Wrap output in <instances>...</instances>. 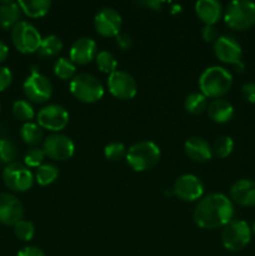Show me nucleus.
I'll return each mask as SVG.
<instances>
[{"mask_svg":"<svg viewBox=\"0 0 255 256\" xmlns=\"http://www.w3.org/2000/svg\"><path fill=\"white\" fill-rule=\"evenodd\" d=\"M234 216V204L226 195L212 192L202 198L194 210V222L202 229L224 228Z\"/></svg>","mask_w":255,"mask_h":256,"instance_id":"obj_1","label":"nucleus"},{"mask_svg":"<svg viewBox=\"0 0 255 256\" xmlns=\"http://www.w3.org/2000/svg\"><path fill=\"white\" fill-rule=\"evenodd\" d=\"M232 85V75L222 66L212 65L206 68L199 78V89L202 94L212 99H219L226 94Z\"/></svg>","mask_w":255,"mask_h":256,"instance_id":"obj_2","label":"nucleus"},{"mask_svg":"<svg viewBox=\"0 0 255 256\" xmlns=\"http://www.w3.org/2000/svg\"><path fill=\"white\" fill-rule=\"evenodd\" d=\"M125 159L134 172H146L156 166L159 162L160 148L150 140L138 142L128 149Z\"/></svg>","mask_w":255,"mask_h":256,"instance_id":"obj_3","label":"nucleus"},{"mask_svg":"<svg viewBox=\"0 0 255 256\" xmlns=\"http://www.w3.org/2000/svg\"><path fill=\"white\" fill-rule=\"evenodd\" d=\"M70 92L79 102L85 104L96 102L104 96V86L95 75L82 72L70 80Z\"/></svg>","mask_w":255,"mask_h":256,"instance_id":"obj_4","label":"nucleus"},{"mask_svg":"<svg viewBox=\"0 0 255 256\" xmlns=\"http://www.w3.org/2000/svg\"><path fill=\"white\" fill-rule=\"evenodd\" d=\"M225 24L234 30H246L255 24V2L232 0L224 10Z\"/></svg>","mask_w":255,"mask_h":256,"instance_id":"obj_5","label":"nucleus"},{"mask_svg":"<svg viewBox=\"0 0 255 256\" xmlns=\"http://www.w3.org/2000/svg\"><path fill=\"white\" fill-rule=\"evenodd\" d=\"M12 40L18 52L22 54H32L38 52L42 38L32 22H19L12 29Z\"/></svg>","mask_w":255,"mask_h":256,"instance_id":"obj_6","label":"nucleus"},{"mask_svg":"<svg viewBox=\"0 0 255 256\" xmlns=\"http://www.w3.org/2000/svg\"><path fill=\"white\" fill-rule=\"evenodd\" d=\"M252 239V229L244 220H232L222 228V242L229 252L244 249Z\"/></svg>","mask_w":255,"mask_h":256,"instance_id":"obj_7","label":"nucleus"},{"mask_svg":"<svg viewBox=\"0 0 255 256\" xmlns=\"http://www.w3.org/2000/svg\"><path fill=\"white\" fill-rule=\"evenodd\" d=\"M4 184L15 192H25L34 184V175L22 162H12L2 170Z\"/></svg>","mask_w":255,"mask_h":256,"instance_id":"obj_8","label":"nucleus"},{"mask_svg":"<svg viewBox=\"0 0 255 256\" xmlns=\"http://www.w3.org/2000/svg\"><path fill=\"white\" fill-rule=\"evenodd\" d=\"M69 112L64 106L59 104H49L42 108L36 115L38 125L42 129L49 132H59L69 124Z\"/></svg>","mask_w":255,"mask_h":256,"instance_id":"obj_9","label":"nucleus"},{"mask_svg":"<svg viewBox=\"0 0 255 256\" xmlns=\"http://www.w3.org/2000/svg\"><path fill=\"white\" fill-rule=\"evenodd\" d=\"M24 94L30 102L42 104L46 102L52 95V84L44 74L32 70V74L25 79L22 84Z\"/></svg>","mask_w":255,"mask_h":256,"instance_id":"obj_10","label":"nucleus"},{"mask_svg":"<svg viewBox=\"0 0 255 256\" xmlns=\"http://www.w3.org/2000/svg\"><path fill=\"white\" fill-rule=\"evenodd\" d=\"M42 150L45 152V156L49 159L65 162L74 155L75 145L69 136L55 132L45 138L42 142Z\"/></svg>","mask_w":255,"mask_h":256,"instance_id":"obj_11","label":"nucleus"},{"mask_svg":"<svg viewBox=\"0 0 255 256\" xmlns=\"http://www.w3.org/2000/svg\"><path fill=\"white\" fill-rule=\"evenodd\" d=\"M108 89L119 100H130L136 95L138 85L134 78L124 70H115L108 76Z\"/></svg>","mask_w":255,"mask_h":256,"instance_id":"obj_12","label":"nucleus"},{"mask_svg":"<svg viewBox=\"0 0 255 256\" xmlns=\"http://www.w3.org/2000/svg\"><path fill=\"white\" fill-rule=\"evenodd\" d=\"M94 26L102 36H116L122 26V15L114 8H102L94 16Z\"/></svg>","mask_w":255,"mask_h":256,"instance_id":"obj_13","label":"nucleus"},{"mask_svg":"<svg viewBox=\"0 0 255 256\" xmlns=\"http://www.w3.org/2000/svg\"><path fill=\"white\" fill-rule=\"evenodd\" d=\"M172 192L182 202H192L200 200L204 194V185L202 180L192 174L180 175L174 182Z\"/></svg>","mask_w":255,"mask_h":256,"instance_id":"obj_14","label":"nucleus"},{"mask_svg":"<svg viewBox=\"0 0 255 256\" xmlns=\"http://www.w3.org/2000/svg\"><path fill=\"white\" fill-rule=\"evenodd\" d=\"M215 56L220 62L230 65H238L242 62V48L235 38L230 35H222L214 42Z\"/></svg>","mask_w":255,"mask_h":256,"instance_id":"obj_15","label":"nucleus"},{"mask_svg":"<svg viewBox=\"0 0 255 256\" xmlns=\"http://www.w3.org/2000/svg\"><path fill=\"white\" fill-rule=\"evenodd\" d=\"M24 208L22 202L10 192L0 194V222L8 226H14L22 220Z\"/></svg>","mask_w":255,"mask_h":256,"instance_id":"obj_16","label":"nucleus"},{"mask_svg":"<svg viewBox=\"0 0 255 256\" xmlns=\"http://www.w3.org/2000/svg\"><path fill=\"white\" fill-rule=\"evenodd\" d=\"M98 54V45L92 38H80L72 42L69 52V59L75 65H86L95 60Z\"/></svg>","mask_w":255,"mask_h":256,"instance_id":"obj_17","label":"nucleus"},{"mask_svg":"<svg viewBox=\"0 0 255 256\" xmlns=\"http://www.w3.org/2000/svg\"><path fill=\"white\" fill-rule=\"evenodd\" d=\"M230 198L242 206H255V182L240 179L230 188Z\"/></svg>","mask_w":255,"mask_h":256,"instance_id":"obj_18","label":"nucleus"},{"mask_svg":"<svg viewBox=\"0 0 255 256\" xmlns=\"http://www.w3.org/2000/svg\"><path fill=\"white\" fill-rule=\"evenodd\" d=\"M184 150L186 156L192 162H209L212 158V145L199 136H192L188 139L184 144Z\"/></svg>","mask_w":255,"mask_h":256,"instance_id":"obj_19","label":"nucleus"},{"mask_svg":"<svg viewBox=\"0 0 255 256\" xmlns=\"http://www.w3.org/2000/svg\"><path fill=\"white\" fill-rule=\"evenodd\" d=\"M195 12L205 25H215L224 15L222 4L218 0H199L195 4Z\"/></svg>","mask_w":255,"mask_h":256,"instance_id":"obj_20","label":"nucleus"},{"mask_svg":"<svg viewBox=\"0 0 255 256\" xmlns=\"http://www.w3.org/2000/svg\"><path fill=\"white\" fill-rule=\"evenodd\" d=\"M206 112L210 119L218 124H225V122H230L232 118L234 116V106L232 105V102L222 99V98L212 99L208 104Z\"/></svg>","mask_w":255,"mask_h":256,"instance_id":"obj_21","label":"nucleus"},{"mask_svg":"<svg viewBox=\"0 0 255 256\" xmlns=\"http://www.w3.org/2000/svg\"><path fill=\"white\" fill-rule=\"evenodd\" d=\"M20 15L22 9L18 2L5 0L0 2V26L2 29H12L19 22Z\"/></svg>","mask_w":255,"mask_h":256,"instance_id":"obj_22","label":"nucleus"},{"mask_svg":"<svg viewBox=\"0 0 255 256\" xmlns=\"http://www.w3.org/2000/svg\"><path fill=\"white\" fill-rule=\"evenodd\" d=\"M19 6L22 12L29 18H42L49 12L52 8L50 0H20Z\"/></svg>","mask_w":255,"mask_h":256,"instance_id":"obj_23","label":"nucleus"},{"mask_svg":"<svg viewBox=\"0 0 255 256\" xmlns=\"http://www.w3.org/2000/svg\"><path fill=\"white\" fill-rule=\"evenodd\" d=\"M20 138L25 144L30 145V146H36L40 144L44 138L42 134V129L35 122H24V125L20 129Z\"/></svg>","mask_w":255,"mask_h":256,"instance_id":"obj_24","label":"nucleus"},{"mask_svg":"<svg viewBox=\"0 0 255 256\" xmlns=\"http://www.w3.org/2000/svg\"><path fill=\"white\" fill-rule=\"evenodd\" d=\"M184 108L192 115L202 114L208 108L206 96L200 92H190L184 100Z\"/></svg>","mask_w":255,"mask_h":256,"instance_id":"obj_25","label":"nucleus"},{"mask_svg":"<svg viewBox=\"0 0 255 256\" xmlns=\"http://www.w3.org/2000/svg\"><path fill=\"white\" fill-rule=\"evenodd\" d=\"M62 50V42L56 35H48L42 38L38 52L42 58H54Z\"/></svg>","mask_w":255,"mask_h":256,"instance_id":"obj_26","label":"nucleus"},{"mask_svg":"<svg viewBox=\"0 0 255 256\" xmlns=\"http://www.w3.org/2000/svg\"><path fill=\"white\" fill-rule=\"evenodd\" d=\"M59 176V169L54 164H42L35 172V180L42 186L52 184Z\"/></svg>","mask_w":255,"mask_h":256,"instance_id":"obj_27","label":"nucleus"},{"mask_svg":"<svg viewBox=\"0 0 255 256\" xmlns=\"http://www.w3.org/2000/svg\"><path fill=\"white\" fill-rule=\"evenodd\" d=\"M76 65L66 58H59L54 64V74L60 80H70L75 76Z\"/></svg>","mask_w":255,"mask_h":256,"instance_id":"obj_28","label":"nucleus"},{"mask_svg":"<svg viewBox=\"0 0 255 256\" xmlns=\"http://www.w3.org/2000/svg\"><path fill=\"white\" fill-rule=\"evenodd\" d=\"M212 150L214 156L219 158V159H225L234 150V140L230 136H228V135L219 136L215 140L214 144H212Z\"/></svg>","mask_w":255,"mask_h":256,"instance_id":"obj_29","label":"nucleus"},{"mask_svg":"<svg viewBox=\"0 0 255 256\" xmlns=\"http://www.w3.org/2000/svg\"><path fill=\"white\" fill-rule=\"evenodd\" d=\"M95 62H96V66L99 68L100 72L109 75L114 72L118 68L116 59L108 50H102V52H98L96 58H95Z\"/></svg>","mask_w":255,"mask_h":256,"instance_id":"obj_30","label":"nucleus"},{"mask_svg":"<svg viewBox=\"0 0 255 256\" xmlns=\"http://www.w3.org/2000/svg\"><path fill=\"white\" fill-rule=\"evenodd\" d=\"M12 114L18 120L24 122H30L35 116L34 108L26 100H16L12 104Z\"/></svg>","mask_w":255,"mask_h":256,"instance_id":"obj_31","label":"nucleus"},{"mask_svg":"<svg viewBox=\"0 0 255 256\" xmlns=\"http://www.w3.org/2000/svg\"><path fill=\"white\" fill-rule=\"evenodd\" d=\"M18 156V148L12 140L0 139V162L2 164H12Z\"/></svg>","mask_w":255,"mask_h":256,"instance_id":"obj_32","label":"nucleus"},{"mask_svg":"<svg viewBox=\"0 0 255 256\" xmlns=\"http://www.w3.org/2000/svg\"><path fill=\"white\" fill-rule=\"evenodd\" d=\"M14 234L22 242H30L35 235L34 224L29 220H20L18 224L14 225Z\"/></svg>","mask_w":255,"mask_h":256,"instance_id":"obj_33","label":"nucleus"},{"mask_svg":"<svg viewBox=\"0 0 255 256\" xmlns=\"http://www.w3.org/2000/svg\"><path fill=\"white\" fill-rule=\"evenodd\" d=\"M126 148L122 142H110L104 148V156L110 162H120L126 158Z\"/></svg>","mask_w":255,"mask_h":256,"instance_id":"obj_34","label":"nucleus"},{"mask_svg":"<svg viewBox=\"0 0 255 256\" xmlns=\"http://www.w3.org/2000/svg\"><path fill=\"white\" fill-rule=\"evenodd\" d=\"M45 152L39 148H32L24 155V165L28 168H39L44 164Z\"/></svg>","mask_w":255,"mask_h":256,"instance_id":"obj_35","label":"nucleus"},{"mask_svg":"<svg viewBox=\"0 0 255 256\" xmlns=\"http://www.w3.org/2000/svg\"><path fill=\"white\" fill-rule=\"evenodd\" d=\"M12 72L9 68L0 66V92H4L5 89L12 85Z\"/></svg>","mask_w":255,"mask_h":256,"instance_id":"obj_36","label":"nucleus"},{"mask_svg":"<svg viewBox=\"0 0 255 256\" xmlns=\"http://www.w3.org/2000/svg\"><path fill=\"white\" fill-rule=\"evenodd\" d=\"M242 95L246 102L254 104L255 102V82H245L242 86Z\"/></svg>","mask_w":255,"mask_h":256,"instance_id":"obj_37","label":"nucleus"},{"mask_svg":"<svg viewBox=\"0 0 255 256\" xmlns=\"http://www.w3.org/2000/svg\"><path fill=\"white\" fill-rule=\"evenodd\" d=\"M202 39L206 42H215L218 39V30L215 28V25H204L202 32Z\"/></svg>","mask_w":255,"mask_h":256,"instance_id":"obj_38","label":"nucleus"},{"mask_svg":"<svg viewBox=\"0 0 255 256\" xmlns=\"http://www.w3.org/2000/svg\"><path fill=\"white\" fill-rule=\"evenodd\" d=\"M116 39V44L122 50H129L132 45V39L130 35L125 34V32H120L115 36Z\"/></svg>","mask_w":255,"mask_h":256,"instance_id":"obj_39","label":"nucleus"},{"mask_svg":"<svg viewBox=\"0 0 255 256\" xmlns=\"http://www.w3.org/2000/svg\"><path fill=\"white\" fill-rule=\"evenodd\" d=\"M16 256H46V255H45L44 252L40 250L39 248L26 246V248H22V249L18 252Z\"/></svg>","mask_w":255,"mask_h":256,"instance_id":"obj_40","label":"nucleus"},{"mask_svg":"<svg viewBox=\"0 0 255 256\" xmlns=\"http://www.w3.org/2000/svg\"><path fill=\"white\" fill-rule=\"evenodd\" d=\"M139 4L152 10V12H160L162 8V2H159V0H148V2L144 0V2H140Z\"/></svg>","mask_w":255,"mask_h":256,"instance_id":"obj_41","label":"nucleus"},{"mask_svg":"<svg viewBox=\"0 0 255 256\" xmlns=\"http://www.w3.org/2000/svg\"><path fill=\"white\" fill-rule=\"evenodd\" d=\"M8 55H9V48H8V45L5 42H2L0 40V62H5Z\"/></svg>","mask_w":255,"mask_h":256,"instance_id":"obj_42","label":"nucleus"},{"mask_svg":"<svg viewBox=\"0 0 255 256\" xmlns=\"http://www.w3.org/2000/svg\"><path fill=\"white\" fill-rule=\"evenodd\" d=\"M252 232L255 234V222H254V225H252Z\"/></svg>","mask_w":255,"mask_h":256,"instance_id":"obj_43","label":"nucleus"},{"mask_svg":"<svg viewBox=\"0 0 255 256\" xmlns=\"http://www.w3.org/2000/svg\"><path fill=\"white\" fill-rule=\"evenodd\" d=\"M0 110H2V104H0Z\"/></svg>","mask_w":255,"mask_h":256,"instance_id":"obj_44","label":"nucleus"}]
</instances>
